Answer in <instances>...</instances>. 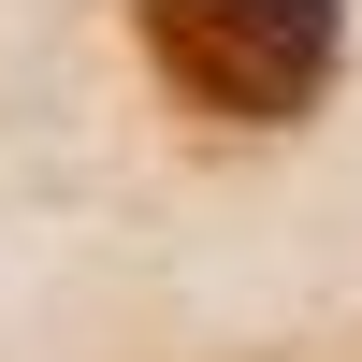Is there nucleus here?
<instances>
[{
    "mask_svg": "<svg viewBox=\"0 0 362 362\" xmlns=\"http://www.w3.org/2000/svg\"><path fill=\"white\" fill-rule=\"evenodd\" d=\"M334 0H145V58L174 73V102L232 116V131H276L334 87Z\"/></svg>",
    "mask_w": 362,
    "mask_h": 362,
    "instance_id": "nucleus-1",
    "label": "nucleus"
}]
</instances>
